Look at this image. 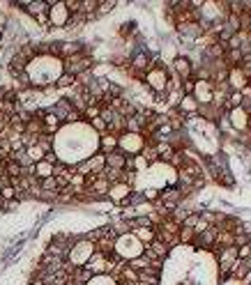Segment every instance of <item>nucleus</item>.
I'll return each instance as SVG.
<instances>
[{
	"label": "nucleus",
	"instance_id": "nucleus-20",
	"mask_svg": "<svg viewBox=\"0 0 251 285\" xmlns=\"http://www.w3.org/2000/svg\"><path fill=\"white\" fill-rule=\"evenodd\" d=\"M154 147H157V154H159V163H169L171 159H173V154L178 152V150H175V147L169 143V140L154 143Z\"/></svg>",
	"mask_w": 251,
	"mask_h": 285
},
{
	"label": "nucleus",
	"instance_id": "nucleus-6",
	"mask_svg": "<svg viewBox=\"0 0 251 285\" xmlns=\"http://www.w3.org/2000/svg\"><path fill=\"white\" fill-rule=\"evenodd\" d=\"M90 67H93V58H88L86 51L78 53V55H71V58L62 60V69H65V74H71V76L86 74V71H90Z\"/></svg>",
	"mask_w": 251,
	"mask_h": 285
},
{
	"label": "nucleus",
	"instance_id": "nucleus-33",
	"mask_svg": "<svg viewBox=\"0 0 251 285\" xmlns=\"http://www.w3.org/2000/svg\"><path fill=\"white\" fill-rule=\"evenodd\" d=\"M194 237H196V232H194V228H189V226H182L180 232H178V239H180L182 244L194 242Z\"/></svg>",
	"mask_w": 251,
	"mask_h": 285
},
{
	"label": "nucleus",
	"instance_id": "nucleus-10",
	"mask_svg": "<svg viewBox=\"0 0 251 285\" xmlns=\"http://www.w3.org/2000/svg\"><path fill=\"white\" fill-rule=\"evenodd\" d=\"M235 260H237V246H228V248H221V251H219V271H221L224 278L228 276Z\"/></svg>",
	"mask_w": 251,
	"mask_h": 285
},
{
	"label": "nucleus",
	"instance_id": "nucleus-41",
	"mask_svg": "<svg viewBox=\"0 0 251 285\" xmlns=\"http://www.w3.org/2000/svg\"><path fill=\"white\" fill-rule=\"evenodd\" d=\"M159 196H161V191H157V188H145V191H143V198L152 200V203H157Z\"/></svg>",
	"mask_w": 251,
	"mask_h": 285
},
{
	"label": "nucleus",
	"instance_id": "nucleus-5",
	"mask_svg": "<svg viewBox=\"0 0 251 285\" xmlns=\"http://www.w3.org/2000/svg\"><path fill=\"white\" fill-rule=\"evenodd\" d=\"M169 81H171V76L164 67L154 65L152 69L145 74V85L150 87L154 94H157V92H169Z\"/></svg>",
	"mask_w": 251,
	"mask_h": 285
},
{
	"label": "nucleus",
	"instance_id": "nucleus-44",
	"mask_svg": "<svg viewBox=\"0 0 251 285\" xmlns=\"http://www.w3.org/2000/svg\"><path fill=\"white\" fill-rule=\"evenodd\" d=\"M30 285H46V283H44V278H33V283Z\"/></svg>",
	"mask_w": 251,
	"mask_h": 285
},
{
	"label": "nucleus",
	"instance_id": "nucleus-40",
	"mask_svg": "<svg viewBox=\"0 0 251 285\" xmlns=\"http://www.w3.org/2000/svg\"><path fill=\"white\" fill-rule=\"evenodd\" d=\"M67 10H69V14H78L81 12V0H65Z\"/></svg>",
	"mask_w": 251,
	"mask_h": 285
},
{
	"label": "nucleus",
	"instance_id": "nucleus-22",
	"mask_svg": "<svg viewBox=\"0 0 251 285\" xmlns=\"http://www.w3.org/2000/svg\"><path fill=\"white\" fill-rule=\"evenodd\" d=\"M106 166L109 168H115V170H125L127 166V154H122L120 150L111 152V154H106Z\"/></svg>",
	"mask_w": 251,
	"mask_h": 285
},
{
	"label": "nucleus",
	"instance_id": "nucleus-34",
	"mask_svg": "<svg viewBox=\"0 0 251 285\" xmlns=\"http://www.w3.org/2000/svg\"><path fill=\"white\" fill-rule=\"evenodd\" d=\"M113 10H115V0H99L97 17H106V14H111Z\"/></svg>",
	"mask_w": 251,
	"mask_h": 285
},
{
	"label": "nucleus",
	"instance_id": "nucleus-27",
	"mask_svg": "<svg viewBox=\"0 0 251 285\" xmlns=\"http://www.w3.org/2000/svg\"><path fill=\"white\" fill-rule=\"evenodd\" d=\"M147 248H150V251L154 253V258H159V260H164L166 255H169V251H171L169 244H164L161 239H154L152 244H147Z\"/></svg>",
	"mask_w": 251,
	"mask_h": 285
},
{
	"label": "nucleus",
	"instance_id": "nucleus-42",
	"mask_svg": "<svg viewBox=\"0 0 251 285\" xmlns=\"http://www.w3.org/2000/svg\"><path fill=\"white\" fill-rule=\"evenodd\" d=\"M35 21H37V26H42V28H51L49 12H46V14H39V17H35Z\"/></svg>",
	"mask_w": 251,
	"mask_h": 285
},
{
	"label": "nucleus",
	"instance_id": "nucleus-23",
	"mask_svg": "<svg viewBox=\"0 0 251 285\" xmlns=\"http://www.w3.org/2000/svg\"><path fill=\"white\" fill-rule=\"evenodd\" d=\"M115 150H118V136L115 134H104L99 138V152L102 154H111Z\"/></svg>",
	"mask_w": 251,
	"mask_h": 285
},
{
	"label": "nucleus",
	"instance_id": "nucleus-25",
	"mask_svg": "<svg viewBox=\"0 0 251 285\" xmlns=\"http://www.w3.org/2000/svg\"><path fill=\"white\" fill-rule=\"evenodd\" d=\"M35 177L37 179H46V177H53V166L49 161H37L35 163Z\"/></svg>",
	"mask_w": 251,
	"mask_h": 285
},
{
	"label": "nucleus",
	"instance_id": "nucleus-38",
	"mask_svg": "<svg viewBox=\"0 0 251 285\" xmlns=\"http://www.w3.org/2000/svg\"><path fill=\"white\" fill-rule=\"evenodd\" d=\"M194 87H196V81H194V78H187V81H182L180 90H182V94H194Z\"/></svg>",
	"mask_w": 251,
	"mask_h": 285
},
{
	"label": "nucleus",
	"instance_id": "nucleus-32",
	"mask_svg": "<svg viewBox=\"0 0 251 285\" xmlns=\"http://www.w3.org/2000/svg\"><path fill=\"white\" fill-rule=\"evenodd\" d=\"M141 154L145 156L147 163H159V154H157V147H154V143H147V145L143 147Z\"/></svg>",
	"mask_w": 251,
	"mask_h": 285
},
{
	"label": "nucleus",
	"instance_id": "nucleus-15",
	"mask_svg": "<svg viewBox=\"0 0 251 285\" xmlns=\"http://www.w3.org/2000/svg\"><path fill=\"white\" fill-rule=\"evenodd\" d=\"M178 113L180 115H196L198 113V102L194 99V94H182L178 102Z\"/></svg>",
	"mask_w": 251,
	"mask_h": 285
},
{
	"label": "nucleus",
	"instance_id": "nucleus-26",
	"mask_svg": "<svg viewBox=\"0 0 251 285\" xmlns=\"http://www.w3.org/2000/svg\"><path fill=\"white\" fill-rule=\"evenodd\" d=\"M138 283L159 285V271H154V269H143V271H138Z\"/></svg>",
	"mask_w": 251,
	"mask_h": 285
},
{
	"label": "nucleus",
	"instance_id": "nucleus-36",
	"mask_svg": "<svg viewBox=\"0 0 251 285\" xmlns=\"http://www.w3.org/2000/svg\"><path fill=\"white\" fill-rule=\"evenodd\" d=\"M0 196H3L5 200H14V198H19V191L12 186V184H7V186L0 188Z\"/></svg>",
	"mask_w": 251,
	"mask_h": 285
},
{
	"label": "nucleus",
	"instance_id": "nucleus-46",
	"mask_svg": "<svg viewBox=\"0 0 251 285\" xmlns=\"http://www.w3.org/2000/svg\"><path fill=\"white\" fill-rule=\"evenodd\" d=\"M249 85H251V83H249Z\"/></svg>",
	"mask_w": 251,
	"mask_h": 285
},
{
	"label": "nucleus",
	"instance_id": "nucleus-21",
	"mask_svg": "<svg viewBox=\"0 0 251 285\" xmlns=\"http://www.w3.org/2000/svg\"><path fill=\"white\" fill-rule=\"evenodd\" d=\"M249 271H251V264H249V260H240V258H237V260H235V262H233V267H230V271H228V274L233 276L235 280H242L246 274H249Z\"/></svg>",
	"mask_w": 251,
	"mask_h": 285
},
{
	"label": "nucleus",
	"instance_id": "nucleus-31",
	"mask_svg": "<svg viewBox=\"0 0 251 285\" xmlns=\"http://www.w3.org/2000/svg\"><path fill=\"white\" fill-rule=\"evenodd\" d=\"M150 264H152V260L147 258V255H138V258L129 260V267L136 269V271H143V269H150Z\"/></svg>",
	"mask_w": 251,
	"mask_h": 285
},
{
	"label": "nucleus",
	"instance_id": "nucleus-7",
	"mask_svg": "<svg viewBox=\"0 0 251 285\" xmlns=\"http://www.w3.org/2000/svg\"><path fill=\"white\" fill-rule=\"evenodd\" d=\"M69 10H67L65 0H58V3H51V10H49V21L51 28H67L69 23Z\"/></svg>",
	"mask_w": 251,
	"mask_h": 285
},
{
	"label": "nucleus",
	"instance_id": "nucleus-19",
	"mask_svg": "<svg viewBox=\"0 0 251 285\" xmlns=\"http://www.w3.org/2000/svg\"><path fill=\"white\" fill-rule=\"evenodd\" d=\"M51 111H53V113L58 115L62 122H67V118H69V113L74 111V106H71V102H69L67 97H60L58 102H55V106L51 108Z\"/></svg>",
	"mask_w": 251,
	"mask_h": 285
},
{
	"label": "nucleus",
	"instance_id": "nucleus-3",
	"mask_svg": "<svg viewBox=\"0 0 251 285\" xmlns=\"http://www.w3.org/2000/svg\"><path fill=\"white\" fill-rule=\"evenodd\" d=\"M147 145V140L143 134H131V131H122L118 136V150L127 156H136L143 152V147Z\"/></svg>",
	"mask_w": 251,
	"mask_h": 285
},
{
	"label": "nucleus",
	"instance_id": "nucleus-18",
	"mask_svg": "<svg viewBox=\"0 0 251 285\" xmlns=\"http://www.w3.org/2000/svg\"><path fill=\"white\" fill-rule=\"evenodd\" d=\"M42 122H44V134H55V131L60 129L62 120L58 118L53 111H46V113H44V118H42Z\"/></svg>",
	"mask_w": 251,
	"mask_h": 285
},
{
	"label": "nucleus",
	"instance_id": "nucleus-17",
	"mask_svg": "<svg viewBox=\"0 0 251 285\" xmlns=\"http://www.w3.org/2000/svg\"><path fill=\"white\" fill-rule=\"evenodd\" d=\"M83 44L81 42H60V46H58V55H60L62 60L65 58H71V55H78L83 53Z\"/></svg>",
	"mask_w": 251,
	"mask_h": 285
},
{
	"label": "nucleus",
	"instance_id": "nucleus-1",
	"mask_svg": "<svg viewBox=\"0 0 251 285\" xmlns=\"http://www.w3.org/2000/svg\"><path fill=\"white\" fill-rule=\"evenodd\" d=\"M143 251H145V244H143L134 232H125V235L115 237V251L113 253L120 260H125V262L138 258V255H143Z\"/></svg>",
	"mask_w": 251,
	"mask_h": 285
},
{
	"label": "nucleus",
	"instance_id": "nucleus-14",
	"mask_svg": "<svg viewBox=\"0 0 251 285\" xmlns=\"http://www.w3.org/2000/svg\"><path fill=\"white\" fill-rule=\"evenodd\" d=\"M230 85V90H237L242 92L246 85H249V78L244 76V71L240 69V67H230L228 69V81H226Z\"/></svg>",
	"mask_w": 251,
	"mask_h": 285
},
{
	"label": "nucleus",
	"instance_id": "nucleus-45",
	"mask_svg": "<svg viewBox=\"0 0 251 285\" xmlns=\"http://www.w3.org/2000/svg\"><path fill=\"white\" fill-rule=\"evenodd\" d=\"M3 35H5V28H0V44H3Z\"/></svg>",
	"mask_w": 251,
	"mask_h": 285
},
{
	"label": "nucleus",
	"instance_id": "nucleus-12",
	"mask_svg": "<svg viewBox=\"0 0 251 285\" xmlns=\"http://www.w3.org/2000/svg\"><path fill=\"white\" fill-rule=\"evenodd\" d=\"M173 74L178 76L180 81L191 78V74H194V65H191V60L187 58V55H178V58L173 60Z\"/></svg>",
	"mask_w": 251,
	"mask_h": 285
},
{
	"label": "nucleus",
	"instance_id": "nucleus-4",
	"mask_svg": "<svg viewBox=\"0 0 251 285\" xmlns=\"http://www.w3.org/2000/svg\"><path fill=\"white\" fill-rule=\"evenodd\" d=\"M152 67H154V58L143 49H138L136 53L129 58V71H131V76H136V78H143V81H145V74L152 69Z\"/></svg>",
	"mask_w": 251,
	"mask_h": 285
},
{
	"label": "nucleus",
	"instance_id": "nucleus-16",
	"mask_svg": "<svg viewBox=\"0 0 251 285\" xmlns=\"http://www.w3.org/2000/svg\"><path fill=\"white\" fill-rule=\"evenodd\" d=\"M175 28H178V33H180L185 39H198V37H203V28H201V23H198V21H194V23H180V26H175Z\"/></svg>",
	"mask_w": 251,
	"mask_h": 285
},
{
	"label": "nucleus",
	"instance_id": "nucleus-37",
	"mask_svg": "<svg viewBox=\"0 0 251 285\" xmlns=\"http://www.w3.org/2000/svg\"><path fill=\"white\" fill-rule=\"evenodd\" d=\"M99 113H102V106H88L86 111H83V118L95 120V118H99Z\"/></svg>",
	"mask_w": 251,
	"mask_h": 285
},
{
	"label": "nucleus",
	"instance_id": "nucleus-28",
	"mask_svg": "<svg viewBox=\"0 0 251 285\" xmlns=\"http://www.w3.org/2000/svg\"><path fill=\"white\" fill-rule=\"evenodd\" d=\"M74 85H76V76L65 74V71H62V74H60V78L55 81V87H58V90H71V87H74Z\"/></svg>",
	"mask_w": 251,
	"mask_h": 285
},
{
	"label": "nucleus",
	"instance_id": "nucleus-11",
	"mask_svg": "<svg viewBox=\"0 0 251 285\" xmlns=\"http://www.w3.org/2000/svg\"><path fill=\"white\" fill-rule=\"evenodd\" d=\"M131 194H134V188L127 182H115V184H111V188H109V198L113 200L115 205H122Z\"/></svg>",
	"mask_w": 251,
	"mask_h": 285
},
{
	"label": "nucleus",
	"instance_id": "nucleus-2",
	"mask_svg": "<svg viewBox=\"0 0 251 285\" xmlns=\"http://www.w3.org/2000/svg\"><path fill=\"white\" fill-rule=\"evenodd\" d=\"M95 253H97L95 242H90V239L83 237V239H76V242L69 246V251H67V262H69L71 267H86Z\"/></svg>",
	"mask_w": 251,
	"mask_h": 285
},
{
	"label": "nucleus",
	"instance_id": "nucleus-29",
	"mask_svg": "<svg viewBox=\"0 0 251 285\" xmlns=\"http://www.w3.org/2000/svg\"><path fill=\"white\" fill-rule=\"evenodd\" d=\"M86 285H118V278L111 276V274H97V276H93V278L88 280Z\"/></svg>",
	"mask_w": 251,
	"mask_h": 285
},
{
	"label": "nucleus",
	"instance_id": "nucleus-9",
	"mask_svg": "<svg viewBox=\"0 0 251 285\" xmlns=\"http://www.w3.org/2000/svg\"><path fill=\"white\" fill-rule=\"evenodd\" d=\"M194 99L198 102V106H210V104L214 102V83L212 81H196Z\"/></svg>",
	"mask_w": 251,
	"mask_h": 285
},
{
	"label": "nucleus",
	"instance_id": "nucleus-43",
	"mask_svg": "<svg viewBox=\"0 0 251 285\" xmlns=\"http://www.w3.org/2000/svg\"><path fill=\"white\" fill-rule=\"evenodd\" d=\"M44 161H49L51 166H55V163L60 161V159H58V154H55V152L51 150V152H46V154H44Z\"/></svg>",
	"mask_w": 251,
	"mask_h": 285
},
{
	"label": "nucleus",
	"instance_id": "nucleus-30",
	"mask_svg": "<svg viewBox=\"0 0 251 285\" xmlns=\"http://www.w3.org/2000/svg\"><path fill=\"white\" fill-rule=\"evenodd\" d=\"M26 154H28V159H30V161L33 163H37V161H42L44 159V154H46V150H44L42 145H30V147H26Z\"/></svg>",
	"mask_w": 251,
	"mask_h": 285
},
{
	"label": "nucleus",
	"instance_id": "nucleus-39",
	"mask_svg": "<svg viewBox=\"0 0 251 285\" xmlns=\"http://www.w3.org/2000/svg\"><path fill=\"white\" fill-rule=\"evenodd\" d=\"M237 258L240 260H249L251 258V242L244 244V246H237Z\"/></svg>",
	"mask_w": 251,
	"mask_h": 285
},
{
	"label": "nucleus",
	"instance_id": "nucleus-13",
	"mask_svg": "<svg viewBox=\"0 0 251 285\" xmlns=\"http://www.w3.org/2000/svg\"><path fill=\"white\" fill-rule=\"evenodd\" d=\"M86 269L90 271L93 276L97 274H109V255H104V253H95L93 258H90V262L86 264Z\"/></svg>",
	"mask_w": 251,
	"mask_h": 285
},
{
	"label": "nucleus",
	"instance_id": "nucleus-35",
	"mask_svg": "<svg viewBox=\"0 0 251 285\" xmlns=\"http://www.w3.org/2000/svg\"><path fill=\"white\" fill-rule=\"evenodd\" d=\"M90 127H93V129L97 131V134H102V136H104V134H109V124H106L102 118H95V120H90Z\"/></svg>",
	"mask_w": 251,
	"mask_h": 285
},
{
	"label": "nucleus",
	"instance_id": "nucleus-8",
	"mask_svg": "<svg viewBox=\"0 0 251 285\" xmlns=\"http://www.w3.org/2000/svg\"><path fill=\"white\" fill-rule=\"evenodd\" d=\"M226 118H228L230 127H233L237 134H242V131H249V122H251V115L246 113L242 106L237 108H230L228 113H226Z\"/></svg>",
	"mask_w": 251,
	"mask_h": 285
},
{
	"label": "nucleus",
	"instance_id": "nucleus-24",
	"mask_svg": "<svg viewBox=\"0 0 251 285\" xmlns=\"http://www.w3.org/2000/svg\"><path fill=\"white\" fill-rule=\"evenodd\" d=\"M131 232H134V235H136L138 239L145 244V246H147V244H152L154 239H157V230H154L152 226H150V228H136V230H131Z\"/></svg>",
	"mask_w": 251,
	"mask_h": 285
}]
</instances>
